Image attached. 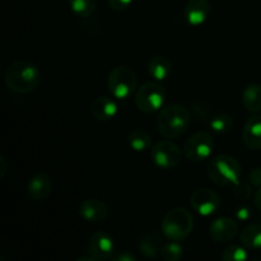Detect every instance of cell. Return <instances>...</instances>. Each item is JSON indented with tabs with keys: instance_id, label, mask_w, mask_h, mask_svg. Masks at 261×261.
I'll return each instance as SVG.
<instances>
[{
	"instance_id": "1",
	"label": "cell",
	"mask_w": 261,
	"mask_h": 261,
	"mask_svg": "<svg viewBox=\"0 0 261 261\" xmlns=\"http://www.w3.org/2000/svg\"><path fill=\"white\" fill-rule=\"evenodd\" d=\"M41 82V71L28 60H17L10 64L4 73V83L8 89L18 94L35 91Z\"/></svg>"
},
{
	"instance_id": "2",
	"label": "cell",
	"mask_w": 261,
	"mask_h": 261,
	"mask_svg": "<svg viewBox=\"0 0 261 261\" xmlns=\"http://www.w3.org/2000/svg\"><path fill=\"white\" fill-rule=\"evenodd\" d=\"M191 115L185 106L172 103L163 107L157 117L158 133L166 139H176L189 129Z\"/></svg>"
},
{
	"instance_id": "3",
	"label": "cell",
	"mask_w": 261,
	"mask_h": 261,
	"mask_svg": "<svg viewBox=\"0 0 261 261\" xmlns=\"http://www.w3.org/2000/svg\"><path fill=\"white\" fill-rule=\"evenodd\" d=\"M241 165L232 155H216L206 165V175L218 186L237 185L241 180Z\"/></svg>"
},
{
	"instance_id": "4",
	"label": "cell",
	"mask_w": 261,
	"mask_h": 261,
	"mask_svg": "<svg viewBox=\"0 0 261 261\" xmlns=\"http://www.w3.org/2000/svg\"><path fill=\"white\" fill-rule=\"evenodd\" d=\"M194 229V217L185 208H173L166 213L162 221V232L170 241H181Z\"/></svg>"
},
{
	"instance_id": "5",
	"label": "cell",
	"mask_w": 261,
	"mask_h": 261,
	"mask_svg": "<svg viewBox=\"0 0 261 261\" xmlns=\"http://www.w3.org/2000/svg\"><path fill=\"white\" fill-rule=\"evenodd\" d=\"M138 87V75L134 69L127 65H119L112 69L107 78V88L112 97L119 101H126Z\"/></svg>"
},
{
	"instance_id": "6",
	"label": "cell",
	"mask_w": 261,
	"mask_h": 261,
	"mask_svg": "<svg viewBox=\"0 0 261 261\" xmlns=\"http://www.w3.org/2000/svg\"><path fill=\"white\" fill-rule=\"evenodd\" d=\"M166 101V91L158 82H147L135 92V105L144 114H154L162 110Z\"/></svg>"
},
{
	"instance_id": "7",
	"label": "cell",
	"mask_w": 261,
	"mask_h": 261,
	"mask_svg": "<svg viewBox=\"0 0 261 261\" xmlns=\"http://www.w3.org/2000/svg\"><path fill=\"white\" fill-rule=\"evenodd\" d=\"M213 137L206 132H198L189 137L184 144V154L190 162H203L208 160L214 149Z\"/></svg>"
},
{
	"instance_id": "8",
	"label": "cell",
	"mask_w": 261,
	"mask_h": 261,
	"mask_svg": "<svg viewBox=\"0 0 261 261\" xmlns=\"http://www.w3.org/2000/svg\"><path fill=\"white\" fill-rule=\"evenodd\" d=\"M152 161L162 170H172L177 167L182 160V150L172 140H160L152 148Z\"/></svg>"
},
{
	"instance_id": "9",
	"label": "cell",
	"mask_w": 261,
	"mask_h": 261,
	"mask_svg": "<svg viewBox=\"0 0 261 261\" xmlns=\"http://www.w3.org/2000/svg\"><path fill=\"white\" fill-rule=\"evenodd\" d=\"M190 205L198 214L204 217L213 216L221 208V198L216 191L201 188L194 191L190 196Z\"/></svg>"
},
{
	"instance_id": "10",
	"label": "cell",
	"mask_w": 261,
	"mask_h": 261,
	"mask_svg": "<svg viewBox=\"0 0 261 261\" xmlns=\"http://www.w3.org/2000/svg\"><path fill=\"white\" fill-rule=\"evenodd\" d=\"M87 254L92 255L96 260L111 259L115 251L114 239L103 231L92 234L87 244Z\"/></svg>"
},
{
	"instance_id": "11",
	"label": "cell",
	"mask_w": 261,
	"mask_h": 261,
	"mask_svg": "<svg viewBox=\"0 0 261 261\" xmlns=\"http://www.w3.org/2000/svg\"><path fill=\"white\" fill-rule=\"evenodd\" d=\"M79 216L89 223H99L109 217V206L99 199H86L79 204Z\"/></svg>"
},
{
	"instance_id": "12",
	"label": "cell",
	"mask_w": 261,
	"mask_h": 261,
	"mask_svg": "<svg viewBox=\"0 0 261 261\" xmlns=\"http://www.w3.org/2000/svg\"><path fill=\"white\" fill-rule=\"evenodd\" d=\"M211 10L212 7L208 0H189L184 8V18L188 24L199 27L208 20Z\"/></svg>"
},
{
	"instance_id": "13",
	"label": "cell",
	"mask_w": 261,
	"mask_h": 261,
	"mask_svg": "<svg viewBox=\"0 0 261 261\" xmlns=\"http://www.w3.org/2000/svg\"><path fill=\"white\" fill-rule=\"evenodd\" d=\"M237 231H239L237 223L228 217H221V218L214 219L209 227V234H211L212 240L219 242V244L233 240L237 234Z\"/></svg>"
},
{
	"instance_id": "14",
	"label": "cell",
	"mask_w": 261,
	"mask_h": 261,
	"mask_svg": "<svg viewBox=\"0 0 261 261\" xmlns=\"http://www.w3.org/2000/svg\"><path fill=\"white\" fill-rule=\"evenodd\" d=\"M53 190V180L46 172H37L30 178L27 184V194L33 201H42Z\"/></svg>"
},
{
	"instance_id": "15",
	"label": "cell",
	"mask_w": 261,
	"mask_h": 261,
	"mask_svg": "<svg viewBox=\"0 0 261 261\" xmlns=\"http://www.w3.org/2000/svg\"><path fill=\"white\" fill-rule=\"evenodd\" d=\"M91 114L98 121H110L117 114V103L114 98L99 96L91 103Z\"/></svg>"
},
{
	"instance_id": "16",
	"label": "cell",
	"mask_w": 261,
	"mask_h": 261,
	"mask_svg": "<svg viewBox=\"0 0 261 261\" xmlns=\"http://www.w3.org/2000/svg\"><path fill=\"white\" fill-rule=\"evenodd\" d=\"M242 142L249 149H261V116L250 117L242 129Z\"/></svg>"
},
{
	"instance_id": "17",
	"label": "cell",
	"mask_w": 261,
	"mask_h": 261,
	"mask_svg": "<svg viewBox=\"0 0 261 261\" xmlns=\"http://www.w3.org/2000/svg\"><path fill=\"white\" fill-rule=\"evenodd\" d=\"M138 249L140 254L144 255L145 257L152 259V257L158 256L162 249V234L155 229L147 232L138 242Z\"/></svg>"
},
{
	"instance_id": "18",
	"label": "cell",
	"mask_w": 261,
	"mask_h": 261,
	"mask_svg": "<svg viewBox=\"0 0 261 261\" xmlns=\"http://www.w3.org/2000/svg\"><path fill=\"white\" fill-rule=\"evenodd\" d=\"M147 70L152 78L158 82H162L166 81L172 73V64L167 56L154 55L148 61Z\"/></svg>"
},
{
	"instance_id": "19",
	"label": "cell",
	"mask_w": 261,
	"mask_h": 261,
	"mask_svg": "<svg viewBox=\"0 0 261 261\" xmlns=\"http://www.w3.org/2000/svg\"><path fill=\"white\" fill-rule=\"evenodd\" d=\"M242 105L249 112L256 114L261 111V86L251 83L242 92Z\"/></svg>"
},
{
	"instance_id": "20",
	"label": "cell",
	"mask_w": 261,
	"mask_h": 261,
	"mask_svg": "<svg viewBox=\"0 0 261 261\" xmlns=\"http://www.w3.org/2000/svg\"><path fill=\"white\" fill-rule=\"evenodd\" d=\"M129 147L135 152H145L152 147V138L144 129H134L127 135Z\"/></svg>"
},
{
	"instance_id": "21",
	"label": "cell",
	"mask_w": 261,
	"mask_h": 261,
	"mask_svg": "<svg viewBox=\"0 0 261 261\" xmlns=\"http://www.w3.org/2000/svg\"><path fill=\"white\" fill-rule=\"evenodd\" d=\"M242 245L249 250H261V224H251L240 233Z\"/></svg>"
},
{
	"instance_id": "22",
	"label": "cell",
	"mask_w": 261,
	"mask_h": 261,
	"mask_svg": "<svg viewBox=\"0 0 261 261\" xmlns=\"http://www.w3.org/2000/svg\"><path fill=\"white\" fill-rule=\"evenodd\" d=\"M71 12L82 18H87L96 10L97 0H69Z\"/></svg>"
},
{
	"instance_id": "23",
	"label": "cell",
	"mask_w": 261,
	"mask_h": 261,
	"mask_svg": "<svg viewBox=\"0 0 261 261\" xmlns=\"http://www.w3.org/2000/svg\"><path fill=\"white\" fill-rule=\"evenodd\" d=\"M233 125V119L227 114H219L211 120L212 130L218 133V134H227V133L231 132Z\"/></svg>"
},
{
	"instance_id": "24",
	"label": "cell",
	"mask_w": 261,
	"mask_h": 261,
	"mask_svg": "<svg viewBox=\"0 0 261 261\" xmlns=\"http://www.w3.org/2000/svg\"><path fill=\"white\" fill-rule=\"evenodd\" d=\"M160 256L166 261H177L184 256V247L177 241L167 242L161 249Z\"/></svg>"
},
{
	"instance_id": "25",
	"label": "cell",
	"mask_w": 261,
	"mask_h": 261,
	"mask_svg": "<svg viewBox=\"0 0 261 261\" xmlns=\"http://www.w3.org/2000/svg\"><path fill=\"white\" fill-rule=\"evenodd\" d=\"M247 257L246 249L240 245H229L222 252V260L224 261H246Z\"/></svg>"
},
{
	"instance_id": "26",
	"label": "cell",
	"mask_w": 261,
	"mask_h": 261,
	"mask_svg": "<svg viewBox=\"0 0 261 261\" xmlns=\"http://www.w3.org/2000/svg\"><path fill=\"white\" fill-rule=\"evenodd\" d=\"M234 195L240 199V200H249L250 196L252 194V189H251V184L247 182H241L240 181L237 185H234Z\"/></svg>"
},
{
	"instance_id": "27",
	"label": "cell",
	"mask_w": 261,
	"mask_h": 261,
	"mask_svg": "<svg viewBox=\"0 0 261 261\" xmlns=\"http://www.w3.org/2000/svg\"><path fill=\"white\" fill-rule=\"evenodd\" d=\"M109 7L115 12H124L129 9L130 5L133 4V0H107Z\"/></svg>"
},
{
	"instance_id": "28",
	"label": "cell",
	"mask_w": 261,
	"mask_h": 261,
	"mask_svg": "<svg viewBox=\"0 0 261 261\" xmlns=\"http://www.w3.org/2000/svg\"><path fill=\"white\" fill-rule=\"evenodd\" d=\"M249 182L251 184L252 186H256V188H260V186H261V167L254 168V170L250 171V173H249Z\"/></svg>"
},
{
	"instance_id": "29",
	"label": "cell",
	"mask_w": 261,
	"mask_h": 261,
	"mask_svg": "<svg viewBox=\"0 0 261 261\" xmlns=\"http://www.w3.org/2000/svg\"><path fill=\"white\" fill-rule=\"evenodd\" d=\"M234 216H236V218L239 219V221L245 222L251 217V209L246 205L239 206V208L236 209V212H234Z\"/></svg>"
},
{
	"instance_id": "30",
	"label": "cell",
	"mask_w": 261,
	"mask_h": 261,
	"mask_svg": "<svg viewBox=\"0 0 261 261\" xmlns=\"http://www.w3.org/2000/svg\"><path fill=\"white\" fill-rule=\"evenodd\" d=\"M111 260L114 261H137V256L134 254H132L130 251H121L114 254L111 256Z\"/></svg>"
},
{
	"instance_id": "31",
	"label": "cell",
	"mask_w": 261,
	"mask_h": 261,
	"mask_svg": "<svg viewBox=\"0 0 261 261\" xmlns=\"http://www.w3.org/2000/svg\"><path fill=\"white\" fill-rule=\"evenodd\" d=\"M8 171V163L5 161L4 157H0V178H4L5 175H7Z\"/></svg>"
},
{
	"instance_id": "32",
	"label": "cell",
	"mask_w": 261,
	"mask_h": 261,
	"mask_svg": "<svg viewBox=\"0 0 261 261\" xmlns=\"http://www.w3.org/2000/svg\"><path fill=\"white\" fill-rule=\"evenodd\" d=\"M254 203H255V205H256V208L259 209V211H261V186L260 188H257L256 193H255Z\"/></svg>"
},
{
	"instance_id": "33",
	"label": "cell",
	"mask_w": 261,
	"mask_h": 261,
	"mask_svg": "<svg viewBox=\"0 0 261 261\" xmlns=\"http://www.w3.org/2000/svg\"><path fill=\"white\" fill-rule=\"evenodd\" d=\"M76 261H97V260L94 259V257L92 256V255L87 254V256H81V257H78V259H76Z\"/></svg>"
}]
</instances>
